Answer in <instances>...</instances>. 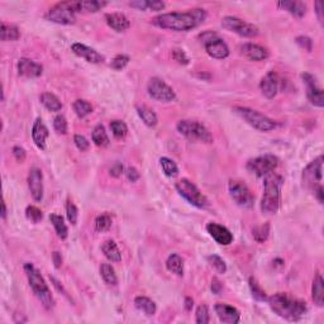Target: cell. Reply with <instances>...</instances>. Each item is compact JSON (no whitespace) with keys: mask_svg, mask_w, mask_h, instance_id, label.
<instances>
[{"mask_svg":"<svg viewBox=\"0 0 324 324\" xmlns=\"http://www.w3.org/2000/svg\"><path fill=\"white\" fill-rule=\"evenodd\" d=\"M284 184L282 176L271 172L265 176L263 182V195L261 200V210L265 214H276L280 208V195L281 186Z\"/></svg>","mask_w":324,"mask_h":324,"instance_id":"3","label":"cell"},{"mask_svg":"<svg viewBox=\"0 0 324 324\" xmlns=\"http://www.w3.org/2000/svg\"><path fill=\"white\" fill-rule=\"evenodd\" d=\"M101 251H103L104 256L112 262H120L122 261V252H120L119 247L117 246V243L113 240H108L101 244Z\"/></svg>","mask_w":324,"mask_h":324,"instance_id":"26","label":"cell"},{"mask_svg":"<svg viewBox=\"0 0 324 324\" xmlns=\"http://www.w3.org/2000/svg\"><path fill=\"white\" fill-rule=\"evenodd\" d=\"M195 322L198 324H208L209 323V310L204 304L199 305L195 312Z\"/></svg>","mask_w":324,"mask_h":324,"instance_id":"45","label":"cell"},{"mask_svg":"<svg viewBox=\"0 0 324 324\" xmlns=\"http://www.w3.org/2000/svg\"><path fill=\"white\" fill-rule=\"evenodd\" d=\"M199 38H200L201 43L204 45L208 55L213 59L223 60L229 56V47L215 32H203V33H200Z\"/></svg>","mask_w":324,"mask_h":324,"instance_id":"8","label":"cell"},{"mask_svg":"<svg viewBox=\"0 0 324 324\" xmlns=\"http://www.w3.org/2000/svg\"><path fill=\"white\" fill-rule=\"evenodd\" d=\"M276 5L281 8L282 10H286L290 13L291 15L296 18H303L307 13V4L303 1H289V0H284V1H277Z\"/></svg>","mask_w":324,"mask_h":324,"instance_id":"25","label":"cell"},{"mask_svg":"<svg viewBox=\"0 0 324 324\" xmlns=\"http://www.w3.org/2000/svg\"><path fill=\"white\" fill-rule=\"evenodd\" d=\"M52 260H53V263H55V267L56 268H60L62 266V256L60 252L55 251L52 253Z\"/></svg>","mask_w":324,"mask_h":324,"instance_id":"58","label":"cell"},{"mask_svg":"<svg viewBox=\"0 0 324 324\" xmlns=\"http://www.w3.org/2000/svg\"><path fill=\"white\" fill-rule=\"evenodd\" d=\"M147 91L148 95L151 96L152 99L159 101H163V103L172 101L176 98L175 91L166 84L165 81L160 78L150 79L147 84Z\"/></svg>","mask_w":324,"mask_h":324,"instance_id":"14","label":"cell"},{"mask_svg":"<svg viewBox=\"0 0 324 324\" xmlns=\"http://www.w3.org/2000/svg\"><path fill=\"white\" fill-rule=\"evenodd\" d=\"M110 129H112V133L117 140H122L127 136L128 133V127L124 123L123 120H112L110 122Z\"/></svg>","mask_w":324,"mask_h":324,"instance_id":"40","label":"cell"},{"mask_svg":"<svg viewBox=\"0 0 324 324\" xmlns=\"http://www.w3.org/2000/svg\"><path fill=\"white\" fill-rule=\"evenodd\" d=\"M106 24L115 32H124L131 27V22L128 18L122 13H108L105 14Z\"/></svg>","mask_w":324,"mask_h":324,"instance_id":"24","label":"cell"},{"mask_svg":"<svg viewBox=\"0 0 324 324\" xmlns=\"http://www.w3.org/2000/svg\"><path fill=\"white\" fill-rule=\"evenodd\" d=\"M106 1L103 0H85V1H80V10L87 11V13H96L100 9H103L106 5Z\"/></svg>","mask_w":324,"mask_h":324,"instance_id":"38","label":"cell"},{"mask_svg":"<svg viewBox=\"0 0 324 324\" xmlns=\"http://www.w3.org/2000/svg\"><path fill=\"white\" fill-rule=\"evenodd\" d=\"M253 238L257 242L262 243L267 240L268 235H270V223H265L262 226H258L256 228H253Z\"/></svg>","mask_w":324,"mask_h":324,"instance_id":"43","label":"cell"},{"mask_svg":"<svg viewBox=\"0 0 324 324\" xmlns=\"http://www.w3.org/2000/svg\"><path fill=\"white\" fill-rule=\"evenodd\" d=\"M74 112L76 113L79 118H85L92 113V105L87 100L84 99H78L73 104Z\"/></svg>","mask_w":324,"mask_h":324,"instance_id":"37","label":"cell"},{"mask_svg":"<svg viewBox=\"0 0 324 324\" xmlns=\"http://www.w3.org/2000/svg\"><path fill=\"white\" fill-rule=\"evenodd\" d=\"M71 51L75 53L76 56L86 60L90 64H101V62L105 60L101 53H99L98 51L94 50V48L82 45V43H73V45H71Z\"/></svg>","mask_w":324,"mask_h":324,"instance_id":"18","label":"cell"},{"mask_svg":"<svg viewBox=\"0 0 324 324\" xmlns=\"http://www.w3.org/2000/svg\"><path fill=\"white\" fill-rule=\"evenodd\" d=\"M160 165L162 171L167 177H176L179 175V167L175 162L168 157H161L160 159Z\"/></svg>","mask_w":324,"mask_h":324,"instance_id":"36","label":"cell"},{"mask_svg":"<svg viewBox=\"0 0 324 324\" xmlns=\"http://www.w3.org/2000/svg\"><path fill=\"white\" fill-rule=\"evenodd\" d=\"M66 215H67V219H69V222H70L73 226H75V224L78 223L79 210H78V208H76V205L74 204L71 200H67Z\"/></svg>","mask_w":324,"mask_h":324,"instance_id":"46","label":"cell"},{"mask_svg":"<svg viewBox=\"0 0 324 324\" xmlns=\"http://www.w3.org/2000/svg\"><path fill=\"white\" fill-rule=\"evenodd\" d=\"M215 314L218 316L219 321L223 322V323L228 324H237L240 323L241 321V314L235 307L232 305H228L226 303H218L215 304L214 307Z\"/></svg>","mask_w":324,"mask_h":324,"instance_id":"20","label":"cell"},{"mask_svg":"<svg viewBox=\"0 0 324 324\" xmlns=\"http://www.w3.org/2000/svg\"><path fill=\"white\" fill-rule=\"evenodd\" d=\"M207 18V11L201 8L189 9L187 11H173L160 14L152 19V24L162 29L175 32H187L196 28Z\"/></svg>","mask_w":324,"mask_h":324,"instance_id":"1","label":"cell"},{"mask_svg":"<svg viewBox=\"0 0 324 324\" xmlns=\"http://www.w3.org/2000/svg\"><path fill=\"white\" fill-rule=\"evenodd\" d=\"M39 101L50 112H60L62 109V103L52 92H43V94H41Z\"/></svg>","mask_w":324,"mask_h":324,"instance_id":"28","label":"cell"},{"mask_svg":"<svg viewBox=\"0 0 324 324\" xmlns=\"http://www.w3.org/2000/svg\"><path fill=\"white\" fill-rule=\"evenodd\" d=\"M222 27L227 31L235 32L240 36L247 37V38H252V37H256L258 34V28L256 25L244 22L237 17H232V15H227L222 19Z\"/></svg>","mask_w":324,"mask_h":324,"instance_id":"13","label":"cell"},{"mask_svg":"<svg viewBox=\"0 0 324 324\" xmlns=\"http://www.w3.org/2000/svg\"><path fill=\"white\" fill-rule=\"evenodd\" d=\"M48 136H50V132H48L46 124L43 123V120L41 118H37L34 120L33 127H32V140H33L34 145L39 150H46V140Z\"/></svg>","mask_w":324,"mask_h":324,"instance_id":"22","label":"cell"},{"mask_svg":"<svg viewBox=\"0 0 324 324\" xmlns=\"http://www.w3.org/2000/svg\"><path fill=\"white\" fill-rule=\"evenodd\" d=\"M100 275L104 281H105V284H108V285L115 286L118 284L117 274H115L114 268H113L112 265H109V263H101Z\"/></svg>","mask_w":324,"mask_h":324,"instance_id":"35","label":"cell"},{"mask_svg":"<svg viewBox=\"0 0 324 324\" xmlns=\"http://www.w3.org/2000/svg\"><path fill=\"white\" fill-rule=\"evenodd\" d=\"M126 175H127V179H128L131 182L138 181V180H140V177H141V173L138 172L137 168L132 167V166H129V167L127 168Z\"/></svg>","mask_w":324,"mask_h":324,"instance_id":"52","label":"cell"},{"mask_svg":"<svg viewBox=\"0 0 324 324\" xmlns=\"http://www.w3.org/2000/svg\"><path fill=\"white\" fill-rule=\"evenodd\" d=\"M222 289H223V286H222L221 281H219L217 277H214V279L212 280V291L214 294H217V295H218V294H221Z\"/></svg>","mask_w":324,"mask_h":324,"instance_id":"57","label":"cell"},{"mask_svg":"<svg viewBox=\"0 0 324 324\" xmlns=\"http://www.w3.org/2000/svg\"><path fill=\"white\" fill-rule=\"evenodd\" d=\"M109 173H110V176H113V177H119L120 175L123 173V165H122L120 162H115L114 165H113L112 167H110Z\"/></svg>","mask_w":324,"mask_h":324,"instance_id":"55","label":"cell"},{"mask_svg":"<svg viewBox=\"0 0 324 324\" xmlns=\"http://www.w3.org/2000/svg\"><path fill=\"white\" fill-rule=\"evenodd\" d=\"M302 79L304 80L305 85H307V96L309 101L313 104L314 106L318 108H323L324 106V94L323 89L317 85L316 78L312 74L304 73L302 75Z\"/></svg>","mask_w":324,"mask_h":324,"instance_id":"15","label":"cell"},{"mask_svg":"<svg viewBox=\"0 0 324 324\" xmlns=\"http://www.w3.org/2000/svg\"><path fill=\"white\" fill-rule=\"evenodd\" d=\"M17 69L18 74L20 76H24V78H38L43 73L42 65L37 64L29 59H25V57L18 60Z\"/></svg>","mask_w":324,"mask_h":324,"instance_id":"21","label":"cell"},{"mask_svg":"<svg viewBox=\"0 0 324 324\" xmlns=\"http://www.w3.org/2000/svg\"><path fill=\"white\" fill-rule=\"evenodd\" d=\"M50 279H51V282H52V284H53V286H55V288H56L59 291H61V293L64 294V295L66 296V298H69V296H67V293H66V291H65V289L62 288V285H60V282L57 281V280L55 279V277H50Z\"/></svg>","mask_w":324,"mask_h":324,"instance_id":"59","label":"cell"},{"mask_svg":"<svg viewBox=\"0 0 324 324\" xmlns=\"http://www.w3.org/2000/svg\"><path fill=\"white\" fill-rule=\"evenodd\" d=\"M166 268L172 274L177 275V276H182L184 275V262L182 258L179 254L172 253L170 254L166 260Z\"/></svg>","mask_w":324,"mask_h":324,"instance_id":"30","label":"cell"},{"mask_svg":"<svg viewBox=\"0 0 324 324\" xmlns=\"http://www.w3.org/2000/svg\"><path fill=\"white\" fill-rule=\"evenodd\" d=\"M129 5L132 8H137L140 10H146L147 9V0H137V1H131Z\"/></svg>","mask_w":324,"mask_h":324,"instance_id":"56","label":"cell"},{"mask_svg":"<svg viewBox=\"0 0 324 324\" xmlns=\"http://www.w3.org/2000/svg\"><path fill=\"white\" fill-rule=\"evenodd\" d=\"M279 166V159L274 155H263L247 162V170L258 177H265L274 172Z\"/></svg>","mask_w":324,"mask_h":324,"instance_id":"10","label":"cell"},{"mask_svg":"<svg viewBox=\"0 0 324 324\" xmlns=\"http://www.w3.org/2000/svg\"><path fill=\"white\" fill-rule=\"evenodd\" d=\"M128 62L129 56H127V55H117V56L112 60V62H110V67L118 71L123 70L124 67L128 65Z\"/></svg>","mask_w":324,"mask_h":324,"instance_id":"47","label":"cell"},{"mask_svg":"<svg viewBox=\"0 0 324 324\" xmlns=\"http://www.w3.org/2000/svg\"><path fill=\"white\" fill-rule=\"evenodd\" d=\"M279 85H280V79L275 71H270L266 74L262 78L260 82V89L261 92L267 99H272L276 96L277 91H279Z\"/></svg>","mask_w":324,"mask_h":324,"instance_id":"19","label":"cell"},{"mask_svg":"<svg viewBox=\"0 0 324 324\" xmlns=\"http://www.w3.org/2000/svg\"><path fill=\"white\" fill-rule=\"evenodd\" d=\"M112 227V217L108 213H104L96 217L95 219V229L96 232H108Z\"/></svg>","mask_w":324,"mask_h":324,"instance_id":"41","label":"cell"},{"mask_svg":"<svg viewBox=\"0 0 324 324\" xmlns=\"http://www.w3.org/2000/svg\"><path fill=\"white\" fill-rule=\"evenodd\" d=\"M193 305H194V300L191 299V298H185V308H186L187 312H190V310L193 309Z\"/></svg>","mask_w":324,"mask_h":324,"instance_id":"61","label":"cell"},{"mask_svg":"<svg viewBox=\"0 0 324 324\" xmlns=\"http://www.w3.org/2000/svg\"><path fill=\"white\" fill-rule=\"evenodd\" d=\"M25 217H27L32 223H39L43 218L42 210L38 209V208L34 207V205H29V207H27V209H25Z\"/></svg>","mask_w":324,"mask_h":324,"instance_id":"44","label":"cell"},{"mask_svg":"<svg viewBox=\"0 0 324 324\" xmlns=\"http://www.w3.org/2000/svg\"><path fill=\"white\" fill-rule=\"evenodd\" d=\"M228 191L236 204L244 209H249L254 205V196L244 182L231 180L228 184Z\"/></svg>","mask_w":324,"mask_h":324,"instance_id":"11","label":"cell"},{"mask_svg":"<svg viewBox=\"0 0 324 324\" xmlns=\"http://www.w3.org/2000/svg\"><path fill=\"white\" fill-rule=\"evenodd\" d=\"M208 262L218 274H226L227 265L223 258L219 257L218 254H210L209 257H208Z\"/></svg>","mask_w":324,"mask_h":324,"instance_id":"42","label":"cell"},{"mask_svg":"<svg viewBox=\"0 0 324 324\" xmlns=\"http://www.w3.org/2000/svg\"><path fill=\"white\" fill-rule=\"evenodd\" d=\"M268 305L275 314L290 322L302 319L307 313L305 302L295 299L286 293H276L267 299Z\"/></svg>","mask_w":324,"mask_h":324,"instance_id":"2","label":"cell"},{"mask_svg":"<svg viewBox=\"0 0 324 324\" xmlns=\"http://www.w3.org/2000/svg\"><path fill=\"white\" fill-rule=\"evenodd\" d=\"M248 285H249V289H251L252 296H253L254 299L257 300V302H266V300H267V296H266L265 290L261 288L260 284H258L257 280L254 279V277H249Z\"/></svg>","mask_w":324,"mask_h":324,"instance_id":"39","label":"cell"},{"mask_svg":"<svg viewBox=\"0 0 324 324\" xmlns=\"http://www.w3.org/2000/svg\"><path fill=\"white\" fill-rule=\"evenodd\" d=\"M91 140L98 147H106L110 142L109 137H108V134H106L105 132V128H104V126H101V124H98V126L94 128V131H92L91 133Z\"/></svg>","mask_w":324,"mask_h":324,"instance_id":"33","label":"cell"},{"mask_svg":"<svg viewBox=\"0 0 324 324\" xmlns=\"http://www.w3.org/2000/svg\"><path fill=\"white\" fill-rule=\"evenodd\" d=\"M322 179H323V156H319L303 170V185L313 193L317 187L322 186Z\"/></svg>","mask_w":324,"mask_h":324,"instance_id":"12","label":"cell"},{"mask_svg":"<svg viewBox=\"0 0 324 324\" xmlns=\"http://www.w3.org/2000/svg\"><path fill=\"white\" fill-rule=\"evenodd\" d=\"M233 112L237 115H240L243 120H246L247 123L254 129L260 132H270L276 128V122L272 120L271 118L266 117L262 113L257 110L247 108V106H235Z\"/></svg>","mask_w":324,"mask_h":324,"instance_id":"6","label":"cell"},{"mask_svg":"<svg viewBox=\"0 0 324 324\" xmlns=\"http://www.w3.org/2000/svg\"><path fill=\"white\" fill-rule=\"evenodd\" d=\"M13 155H14L15 160H17L18 162H24L25 157H27V152H25V150L23 147H20V146H15V147H13Z\"/></svg>","mask_w":324,"mask_h":324,"instance_id":"53","label":"cell"},{"mask_svg":"<svg viewBox=\"0 0 324 324\" xmlns=\"http://www.w3.org/2000/svg\"><path fill=\"white\" fill-rule=\"evenodd\" d=\"M28 187L31 190L32 198L36 201L43 199V173L41 168L32 167L28 173Z\"/></svg>","mask_w":324,"mask_h":324,"instance_id":"16","label":"cell"},{"mask_svg":"<svg viewBox=\"0 0 324 324\" xmlns=\"http://www.w3.org/2000/svg\"><path fill=\"white\" fill-rule=\"evenodd\" d=\"M137 113L141 119H142L143 123L147 127H156L157 123H159V118H157L156 113L152 109H150L148 106H137Z\"/></svg>","mask_w":324,"mask_h":324,"instance_id":"31","label":"cell"},{"mask_svg":"<svg viewBox=\"0 0 324 324\" xmlns=\"http://www.w3.org/2000/svg\"><path fill=\"white\" fill-rule=\"evenodd\" d=\"M207 231L210 235V237L217 243L222 244V246H228V244H231L233 242L232 232L224 226L210 222V223L207 224Z\"/></svg>","mask_w":324,"mask_h":324,"instance_id":"17","label":"cell"},{"mask_svg":"<svg viewBox=\"0 0 324 324\" xmlns=\"http://www.w3.org/2000/svg\"><path fill=\"white\" fill-rule=\"evenodd\" d=\"M134 305H136L137 309L143 312L146 316L152 317L156 314V304H155L154 300H151L150 298H147V296H137V298L134 299Z\"/></svg>","mask_w":324,"mask_h":324,"instance_id":"29","label":"cell"},{"mask_svg":"<svg viewBox=\"0 0 324 324\" xmlns=\"http://www.w3.org/2000/svg\"><path fill=\"white\" fill-rule=\"evenodd\" d=\"M165 5L166 4L163 1H160V0H147V9H150V10H162L165 8Z\"/></svg>","mask_w":324,"mask_h":324,"instance_id":"54","label":"cell"},{"mask_svg":"<svg viewBox=\"0 0 324 324\" xmlns=\"http://www.w3.org/2000/svg\"><path fill=\"white\" fill-rule=\"evenodd\" d=\"M50 221L51 223H52L55 231H56L57 236H59L61 240H66L67 236H69V228H67L66 223H65L64 217L52 213V214L50 215Z\"/></svg>","mask_w":324,"mask_h":324,"instance_id":"32","label":"cell"},{"mask_svg":"<svg viewBox=\"0 0 324 324\" xmlns=\"http://www.w3.org/2000/svg\"><path fill=\"white\" fill-rule=\"evenodd\" d=\"M53 128L57 133L60 134H66L67 133V120L64 115L59 114L55 117L53 119Z\"/></svg>","mask_w":324,"mask_h":324,"instance_id":"48","label":"cell"},{"mask_svg":"<svg viewBox=\"0 0 324 324\" xmlns=\"http://www.w3.org/2000/svg\"><path fill=\"white\" fill-rule=\"evenodd\" d=\"M24 272L25 275H27L29 286H31V289L33 290L34 295L38 298V300L42 303V305L46 309H52L53 305H55V302H53V298L52 295H51L50 289H48L47 284H46L45 279L42 277L41 272H39L32 263H25Z\"/></svg>","mask_w":324,"mask_h":324,"instance_id":"4","label":"cell"},{"mask_svg":"<svg viewBox=\"0 0 324 324\" xmlns=\"http://www.w3.org/2000/svg\"><path fill=\"white\" fill-rule=\"evenodd\" d=\"M296 43L300 46L302 48H304L305 51H308V52H312V50H313V41L309 38V37L307 36H299L296 37Z\"/></svg>","mask_w":324,"mask_h":324,"instance_id":"50","label":"cell"},{"mask_svg":"<svg viewBox=\"0 0 324 324\" xmlns=\"http://www.w3.org/2000/svg\"><path fill=\"white\" fill-rule=\"evenodd\" d=\"M312 298L318 307L324 305V281L321 274H317L312 285Z\"/></svg>","mask_w":324,"mask_h":324,"instance_id":"27","label":"cell"},{"mask_svg":"<svg viewBox=\"0 0 324 324\" xmlns=\"http://www.w3.org/2000/svg\"><path fill=\"white\" fill-rule=\"evenodd\" d=\"M177 193L181 198H184L185 200L189 201L191 205L199 208V209H204L205 207H208V199L205 198V195H203L200 190L198 189L194 182H191L190 180L181 179L175 184Z\"/></svg>","mask_w":324,"mask_h":324,"instance_id":"9","label":"cell"},{"mask_svg":"<svg viewBox=\"0 0 324 324\" xmlns=\"http://www.w3.org/2000/svg\"><path fill=\"white\" fill-rule=\"evenodd\" d=\"M172 57L175 61H177L181 65L189 64V57H187L186 53H185L182 50H180V48H175V50H172Z\"/></svg>","mask_w":324,"mask_h":324,"instance_id":"51","label":"cell"},{"mask_svg":"<svg viewBox=\"0 0 324 324\" xmlns=\"http://www.w3.org/2000/svg\"><path fill=\"white\" fill-rule=\"evenodd\" d=\"M177 131L180 134H182L184 137L189 138L193 141H201L204 143H213V136L209 132V129L201 124L200 122L196 120H189L184 119L180 120L176 126Z\"/></svg>","mask_w":324,"mask_h":324,"instance_id":"7","label":"cell"},{"mask_svg":"<svg viewBox=\"0 0 324 324\" xmlns=\"http://www.w3.org/2000/svg\"><path fill=\"white\" fill-rule=\"evenodd\" d=\"M0 37L1 41L6 42V41H17L20 37L19 29L18 27L13 24H6V23H1V31H0Z\"/></svg>","mask_w":324,"mask_h":324,"instance_id":"34","label":"cell"},{"mask_svg":"<svg viewBox=\"0 0 324 324\" xmlns=\"http://www.w3.org/2000/svg\"><path fill=\"white\" fill-rule=\"evenodd\" d=\"M80 11V1H61L48 9L45 17L50 22L70 25L76 22V13Z\"/></svg>","mask_w":324,"mask_h":324,"instance_id":"5","label":"cell"},{"mask_svg":"<svg viewBox=\"0 0 324 324\" xmlns=\"http://www.w3.org/2000/svg\"><path fill=\"white\" fill-rule=\"evenodd\" d=\"M1 207H3V212H1V218L5 219L6 218V204H5V200L3 199V201H1Z\"/></svg>","mask_w":324,"mask_h":324,"instance_id":"62","label":"cell"},{"mask_svg":"<svg viewBox=\"0 0 324 324\" xmlns=\"http://www.w3.org/2000/svg\"><path fill=\"white\" fill-rule=\"evenodd\" d=\"M74 142H75V146L78 147L79 151L84 152L89 150V141H87L84 136H81V134H75V136H74Z\"/></svg>","mask_w":324,"mask_h":324,"instance_id":"49","label":"cell"},{"mask_svg":"<svg viewBox=\"0 0 324 324\" xmlns=\"http://www.w3.org/2000/svg\"><path fill=\"white\" fill-rule=\"evenodd\" d=\"M242 50V53L247 59H249L251 61H263L268 57V51L266 50L265 47L260 45H256V43H244V45L241 47Z\"/></svg>","mask_w":324,"mask_h":324,"instance_id":"23","label":"cell"},{"mask_svg":"<svg viewBox=\"0 0 324 324\" xmlns=\"http://www.w3.org/2000/svg\"><path fill=\"white\" fill-rule=\"evenodd\" d=\"M316 11L321 22H323V15H322V1H316Z\"/></svg>","mask_w":324,"mask_h":324,"instance_id":"60","label":"cell"}]
</instances>
